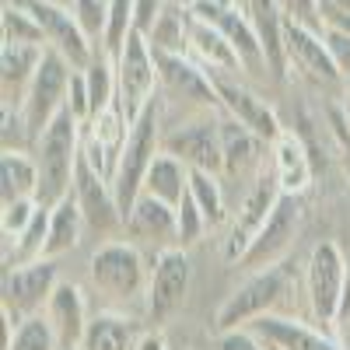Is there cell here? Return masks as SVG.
Wrapping results in <instances>:
<instances>
[{"label": "cell", "instance_id": "cell-21", "mask_svg": "<svg viewBox=\"0 0 350 350\" xmlns=\"http://www.w3.org/2000/svg\"><path fill=\"white\" fill-rule=\"evenodd\" d=\"M42 315H46V323H49L56 343H60V350H77L84 333H88V323H92L81 287L70 284V280L56 284V291H53V298H49Z\"/></svg>", "mask_w": 350, "mask_h": 350}, {"label": "cell", "instance_id": "cell-40", "mask_svg": "<svg viewBox=\"0 0 350 350\" xmlns=\"http://www.w3.org/2000/svg\"><path fill=\"white\" fill-rule=\"evenodd\" d=\"M284 4V14L287 18H295L308 28H319L323 32L326 28V18H323V8H319V0H280Z\"/></svg>", "mask_w": 350, "mask_h": 350}, {"label": "cell", "instance_id": "cell-5", "mask_svg": "<svg viewBox=\"0 0 350 350\" xmlns=\"http://www.w3.org/2000/svg\"><path fill=\"white\" fill-rule=\"evenodd\" d=\"M56 284H60V270L56 259H36L25 267L4 270V340L32 315H42Z\"/></svg>", "mask_w": 350, "mask_h": 350}, {"label": "cell", "instance_id": "cell-34", "mask_svg": "<svg viewBox=\"0 0 350 350\" xmlns=\"http://www.w3.org/2000/svg\"><path fill=\"white\" fill-rule=\"evenodd\" d=\"M133 4L137 0H109V14H105V36H102V49L112 56H120L130 32H133Z\"/></svg>", "mask_w": 350, "mask_h": 350}, {"label": "cell", "instance_id": "cell-1", "mask_svg": "<svg viewBox=\"0 0 350 350\" xmlns=\"http://www.w3.org/2000/svg\"><path fill=\"white\" fill-rule=\"evenodd\" d=\"M81 133L84 123L70 109H60V116L46 126L39 144L32 148L36 165H39V203L42 207H56L60 200L74 193V172L81 158Z\"/></svg>", "mask_w": 350, "mask_h": 350}, {"label": "cell", "instance_id": "cell-42", "mask_svg": "<svg viewBox=\"0 0 350 350\" xmlns=\"http://www.w3.org/2000/svg\"><path fill=\"white\" fill-rule=\"evenodd\" d=\"M161 11H165V0H137L133 4V32L151 36V28L158 25Z\"/></svg>", "mask_w": 350, "mask_h": 350}, {"label": "cell", "instance_id": "cell-7", "mask_svg": "<svg viewBox=\"0 0 350 350\" xmlns=\"http://www.w3.org/2000/svg\"><path fill=\"white\" fill-rule=\"evenodd\" d=\"M148 262L140 256V245L133 242H105L92 256V284L109 298H140L148 295Z\"/></svg>", "mask_w": 350, "mask_h": 350}, {"label": "cell", "instance_id": "cell-11", "mask_svg": "<svg viewBox=\"0 0 350 350\" xmlns=\"http://www.w3.org/2000/svg\"><path fill=\"white\" fill-rule=\"evenodd\" d=\"M280 200V186H277V175H273V165H267L256 179L249 183L242 203H239V214L231 221V231H228V242H224V259L231 262H242V256L249 252V245L256 242V235L262 231V224L270 221L273 207Z\"/></svg>", "mask_w": 350, "mask_h": 350}, {"label": "cell", "instance_id": "cell-35", "mask_svg": "<svg viewBox=\"0 0 350 350\" xmlns=\"http://www.w3.org/2000/svg\"><path fill=\"white\" fill-rule=\"evenodd\" d=\"M4 350H60V343H56L46 315H32L4 340Z\"/></svg>", "mask_w": 350, "mask_h": 350}, {"label": "cell", "instance_id": "cell-3", "mask_svg": "<svg viewBox=\"0 0 350 350\" xmlns=\"http://www.w3.org/2000/svg\"><path fill=\"white\" fill-rule=\"evenodd\" d=\"M291 287V267L287 262H277V267L256 270L249 273L231 295L224 298V305L214 315L217 333H231V329H245L252 326L259 315H270Z\"/></svg>", "mask_w": 350, "mask_h": 350}, {"label": "cell", "instance_id": "cell-24", "mask_svg": "<svg viewBox=\"0 0 350 350\" xmlns=\"http://www.w3.org/2000/svg\"><path fill=\"white\" fill-rule=\"evenodd\" d=\"M270 165L277 175V186L287 196H301L312 186V158L305 151V144L298 133L284 130L273 144H270Z\"/></svg>", "mask_w": 350, "mask_h": 350}, {"label": "cell", "instance_id": "cell-31", "mask_svg": "<svg viewBox=\"0 0 350 350\" xmlns=\"http://www.w3.org/2000/svg\"><path fill=\"white\" fill-rule=\"evenodd\" d=\"M154 53H179L189 56V4L183 0H165V11L158 18V25L148 36Z\"/></svg>", "mask_w": 350, "mask_h": 350}, {"label": "cell", "instance_id": "cell-30", "mask_svg": "<svg viewBox=\"0 0 350 350\" xmlns=\"http://www.w3.org/2000/svg\"><path fill=\"white\" fill-rule=\"evenodd\" d=\"M144 193L168 203V207H179V203L186 200L189 193V168L179 161V158H172V154H158L151 172H148V183H144Z\"/></svg>", "mask_w": 350, "mask_h": 350}, {"label": "cell", "instance_id": "cell-39", "mask_svg": "<svg viewBox=\"0 0 350 350\" xmlns=\"http://www.w3.org/2000/svg\"><path fill=\"white\" fill-rule=\"evenodd\" d=\"M323 39H326V49L333 56L340 77L350 81V32H347V28H336V25H326L323 28Z\"/></svg>", "mask_w": 350, "mask_h": 350}, {"label": "cell", "instance_id": "cell-29", "mask_svg": "<svg viewBox=\"0 0 350 350\" xmlns=\"http://www.w3.org/2000/svg\"><path fill=\"white\" fill-rule=\"evenodd\" d=\"M84 224L88 221H84V214H81L74 196H67V200L56 203V207H49V235H46V252L42 256L46 259H60L64 252L77 249Z\"/></svg>", "mask_w": 350, "mask_h": 350}, {"label": "cell", "instance_id": "cell-43", "mask_svg": "<svg viewBox=\"0 0 350 350\" xmlns=\"http://www.w3.org/2000/svg\"><path fill=\"white\" fill-rule=\"evenodd\" d=\"M217 347H221V350H267V340L245 326V329L221 333V343H217Z\"/></svg>", "mask_w": 350, "mask_h": 350}, {"label": "cell", "instance_id": "cell-20", "mask_svg": "<svg viewBox=\"0 0 350 350\" xmlns=\"http://www.w3.org/2000/svg\"><path fill=\"white\" fill-rule=\"evenodd\" d=\"M270 144L256 137L249 126H242L239 120L221 112V154H224V175L228 179H256L267 168L262 154Z\"/></svg>", "mask_w": 350, "mask_h": 350}, {"label": "cell", "instance_id": "cell-4", "mask_svg": "<svg viewBox=\"0 0 350 350\" xmlns=\"http://www.w3.org/2000/svg\"><path fill=\"white\" fill-rule=\"evenodd\" d=\"M70 77L74 67L64 60L56 49L42 53V64L28 84V92L21 98V116H25V126H28V144H39V137L46 133V126L60 116V109H67V92H70Z\"/></svg>", "mask_w": 350, "mask_h": 350}, {"label": "cell", "instance_id": "cell-9", "mask_svg": "<svg viewBox=\"0 0 350 350\" xmlns=\"http://www.w3.org/2000/svg\"><path fill=\"white\" fill-rule=\"evenodd\" d=\"M116 84H120V98L126 105L130 123L158 98V64H154V53L148 36L130 32L123 53L116 56Z\"/></svg>", "mask_w": 350, "mask_h": 350}, {"label": "cell", "instance_id": "cell-46", "mask_svg": "<svg viewBox=\"0 0 350 350\" xmlns=\"http://www.w3.org/2000/svg\"><path fill=\"white\" fill-rule=\"evenodd\" d=\"M228 4H239V0H228ZM242 4H245V0H242Z\"/></svg>", "mask_w": 350, "mask_h": 350}, {"label": "cell", "instance_id": "cell-15", "mask_svg": "<svg viewBox=\"0 0 350 350\" xmlns=\"http://www.w3.org/2000/svg\"><path fill=\"white\" fill-rule=\"evenodd\" d=\"M214 77V88H217V98H221V112L239 120L242 126H249L256 137H262L267 144H273L284 126L277 120V112L270 109V102L256 95L245 81H239V74H211Z\"/></svg>", "mask_w": 350, "mask_h": 350}, {"label": "cell", "instance_id": "cell-37", "mask_svg": "<svg viewBox=\"0 0 350 350\" xmlns=\"http://www.w3.org/2000/svg\"><path fill=\"white\" fill-rule=\"evenodd\" d=\"M74 14L84 28V36L95 46L105 36V14H109V0H74Z\"/></svg>", "mask_w": 350, "mask_h": 350}, {"label": "cell", "instance_id": "cell-16", "mask_svg": "<svg viewBox=\"0 0 350 350\" xmlns=\"http://www.w3.org/2000/svg\"><path fill=\"white\" fill-rule=\"evenodd\" d=\"M189 11L203 21H211L217 25L221 32L228 36V42L239 49L242 56V67H267V53H262V42H259V32H256V25L252 18L245 14V8L239 4H228V0H193Z\"/></svg>", "mask_w": 350, "mask_h": 350}, {"label": "cell", "instance_id": "cell-14", "mask_svg": "<svg viewBox=\"0 0 350 350\" xmlns=\"http://www.w3.org/2000/svg\"><path fill=\"white\" fill-rule=\"evenodd\" d=\"M36 14V21L46 32V49H56L74 70H84L95 56V42L84 36V28L74 14V8H64L56 0H21Z\"/></svg>", "mask_w": 350, "mask_h": 350}, {"label": "cell", "instance_id": "cell-23", "mask_svg": "<svg viewBox=\"0 0 350 350\" xmlns=\"http://www.w3.org/2000/svg\"><path fill=\"white\" fill-rule=\"evenodd\" d=\"M189 56L200 67H207L211 74H239L242 70V56L228 42V36L217 25L196 18L193 11H189Z\"/></svg>", "mask_w": 350, "mask_h": 350}, {"label": "cell", "instance_id": "cell-8", "mask_svg": "<svg viewBox=\"0 0 350 350\" xmlns=\"http://www.w3.org/2000/svg\"><path fill=\"white\" fill-rule=\"evenodd\" d=\"M161 151L179 158L186 168L224 175V154H221V116L217 112H196L193 120L179 123L175 130H165Z\"/></svg>", "mask_w": 350, "mask_h": 350}, {"label": "cell", "instance_id": "cell-22", "mask_svg": "<svg viewBox=\"0 0 350 350\" xmlns=\"http://www.w3.org/2000/svg\"><path fill=\"white\" fill-rule=\"evenodd\" d=\"M249 329L259 333L267 343L280 347V350H343L326 329L308 326V323H301V319H287L280 312L259 315Z\"/></svg>", "mask_w": 350, "mask_h": 350}, {"label": "cell", "instance_id": "cell-28", "mask_svg": "<svg viewBox=\"0 0 350 350\" xmlns=\"http://www.w3.org/2000/svg\"><path fill=\"white\" fill-rule=\"evenodd\" d=\"M137 326L120 312H98L88 323V333L77 350H137Z\"/></svg>", "mask_w": 350, "mask_h": 350}, {"label": "cell", "instance_id": "cell-33", "mask_svg": "<svg viewBox=\"0 0 350 350\" xmlns=\"http://www.w3.org/2000/svg\"><path fill=\"white\" fill-rule=\"evenodd\" d=\"M189 196L196 200V207H200L203 217H207V224H221V221L228 217V211H224V193H221V175L189 168Z\"/></svg>", "mask_w": 350, "mask_h": 350}, {"label": "cell", "instance_id": "cell-32", "mask_svg": "<svg viewBox=\"0 0 350 350\" xmlns=\"http://www.w3.org/2000/svg\"><path fill=\"white\" fill-rule=\"evenodd\" d=\"M0 28H4V42L18 46H46V32L36 21V14L28 11L21 0H8L4 14H0Z\"/></svg>", "mask_w": 350, "mask_h": 350}, {"label": "cell", "instance_id": "cell-17", "mask_svg": "<svg viewBox=\"0 0 350 350\" xmlns=\"http://www.w3.org/2000/svg\"><path fill=\"white\" fill-rule=\"evenodd\" d=\"M284 49H287V67H298L308 81H315V84H340L343 81L319 28H308L295 18H287Z\"/></svg>", "mask_w": 350, "mask_h": 350}, {"label": "cell", "instance_id": "cell-44", "mask_svg": "<svg viewBox=\"0 0 350 350\" xmlns=\"http://www.w3.org/2000/svg\"><path fill=\"white\" fill-rule=\"evenodd\" d=\"M137 350H172V347L165 343V336H161L158 329H151V333H140V340H137Z\"/></svg>", "mask_w": 350, "mask_h": 350}, {"label": "cell", "instance_id": "cell-13", "mask_svg": "<svg viewBox=\"0 0 350 350\" xmlns=\"http://www.w3.org/2000/svg\"><path fill=\"white\" fill-rule=\"evenodd\" d=\"M154 53V49H151ZM158 64V84L161 92L175 102H189L200 112H221V98L207 67H200L193 56H179V53H154Z\"/></svg>", "mask_w": 350, "mask_h": 350}, {"label": "cell", "instance_id": "cell-25", "mask_svg": "<svg viewBox=\"0 0 350 350\" xmlns=\"http://www.w3.org/2000/svg\"><path fill=\"white\" fill-rule=\"evenodd\" d=\"M242 8H245V14L252 18L256 32H259L262 53H267V70H273L280 77L287 70V49H284L287 14H284V4L280 0H245Z\"/></svg>", "mask_w": 350, "mask_h": 350}, {"label": "cell", "instance_id": "cell-18", "mask_svg": "<svg viewBox=\"0 0 350 350\" xmlns=\"http://www.w3.org/2000/svg\"><path fill=\"white\" fill-rule=\"evenodd\" d=\"M77 207L88 221V228L95 231H112L116 224H123V214H120V203H116V193H112V179L105 172L92 168L88 158L81 154L77 158V172H74V193Z\"/></svg>", "mask_w": 350, "mask_h": 350}, {"label": "cell", "instance_id": "cell-45", "mask_svg": "<svg viewBox=\"0 0 350 350\" xmlns=\"http://www.w3.org/2000/svg\"><path fill=\"white\" fill-rule=\"evenodd\" d=\"M343 315H350V259H347V287H343V312H340V319Z\"/></svg>", "mask_w": 350, "mask_h": 350}, {"label": "cell", "instance_id": "cell-26", "mask_svg": "<svg viewBox=\"0 0 350 350\" xmlns=\"http://www.w3.org/2000/svg\"><path fill=\"white\" fill-rule=\"evenodd\" d=\"M46 46H18L4 42L0 46V88H4V105H21L28 84H32L39 64H42Z\"/></svg>", "mask_w": 350, "mask_h": 350}, {"label": "cell", "instance_id": "cell-19", "mask_svg": "<svg viewBox=\"0 0 350 350\" xmlns=\"http://www.w3.org/2000/svg\"><path fill=\"white\" fill-rule=\"evenodd\" d=\"M123 228H126L133 245H151L154 256L172 249V245H179V214H175V207H168V203H161L148 193L133 203V211L123 221Z\"/></svg>", "mask_w": 350, "mask_h": 350}, {"label": "cell", "instance_id": "cell-10", "mask_svg": "<svg viewBox=\"0 0 350 350\" xmlns=\"http://www.w3.org/2000/svg\"><path fill=\"white\" fill-rule=\"evenodd\" d=\"M189 256L186 249L172 245L165 252L154 256V267H151V280H148V295H144V308H148V323L158 329L161 323L183 308L186 295H189Z\"/></svg>", "mask_w": 350, "mask_h": 350}, {"label": "cell", "instance_id": "cell-36", "mask_svg": "<svg viewBox=\"0 0 350 350\" xmlns=\"http://www.w3.org/2000/svg\"><path fill=\"white\" fill-rule=\"evenodd\" d=\"M39 214V200H14V203H0V231H4V245L14 242L21 231L36 221Z\"/></svg>", "mask_w": 350, "mask_h": 350}, {"label": "cell", "instance_id": "cell-41", "mask_svg": "<svg viewBox=\"0 0 350 350\" xmlns=\"http://www.w3.org/2000/svg\"><path fill=\"white\" fill-rule=\"evenodd\" d=\"M67 109L77 116L81 123H88V120H92V95H88V81H84V70H74V77H70Z\"/></svg>", "mask_w": 350, "mask_h": 350}, {"label": "cell", "instance_id": "cell-6", "mask_svg": "<svg viewBox=\"0 0 350 350\" xmlns=\"http://www.w3.org/2000/svg\"><path fill=\"white\" fill-rule=\"evenodd\" d=\"M343 287H347V256L336 242H319L305 267L308 308L319 326H336L343 312Z\"/></svg>", "mask_w": 350, "mask_h": 350}, {"label": "cell", "instance_id": "cell-38", "mask_svg": "<svg viewBox=\"0 0 350 350\" xmlns=\"http://www.w3.org/2000/svg\"><path fill=\"white\" fill-rule=\"evenodd\" d=\"M175 214H179V249H186V245H193L200 235H203V228H207V217L200 214V207H196V200L186 193V200L175 207Z\"/></svg>", "mask_w": 350, "mask_h": 350}, {"label": "cell", "instance_id": "cell-27", "mask_svg": "<svg viewBox=\"0 0 350 350\" xmlns=\"http://www.w3.org/2000/svg\"><path fill=\"white\" fill-rule=\"evenodd\" d=\"M39 196V165L28 151H4L0 154V203L36 200Z\"/></svg>", "mask_w": 350, "mask_h": 350}, {"label": "cell", "instance_id": "cell-2", "mask_svg": "<svg viewBox=\"0 0 350 350\" xmlns=\"http://www.w3.org/2000/svg\"><path fill=\"white\" fill-rule=\"evenodd\" d=\"M161 137H165V130H161V98H154L130 123V137H126L123 151H120V161H116V172H112V193H116V203H120L123 221L130 217L133 203L144 196L148 172H151L154 158L161 154Z\"/></svg>", "mask_w": 350, "mask_h": 350}, {"label": "cell", "instance_id": "cell-47", "mask_svg": "<svg viewBox=\"0 0 350 350\" xmlns=\"http://www.w3.org/2000/svg\"><path fill=\"white\" fill-rule=\"evenodd\" d=\"M183 4H193V0H183Z\"/></svg>", "mask_w": 350, "mask_h": 350}, {"label": "cell", "instance_id": "cell-12", "mask_svg": "<svg viewBox=\"0 0 350 350\" xmlns=\"http://www.w3.org/2000/svg\"><path fill=\"white\" fill-rule=\"evenodd\" d=\"M298 231H301V196L280 193L270 221L262 224V231L256 235V242L249 245V252L242 256L239 267H245L252 273L256 270H267V267H277V262H284L287 252L295 249Z\"/></svg>", "mask_w": 350, "mask_h": 350}]
</instances>
